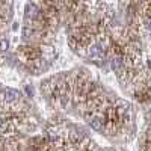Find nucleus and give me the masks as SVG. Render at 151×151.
<instances>
[{
	"instance_id": "nucleus-1",
	"label": "nucleus",
	"mask_w": 151,
	"mask_h": 151,
	"mask_svg": "<svg viewBox=\"0 0 151 151\" xmlns=\"http://www.w3.org/2000/svg\"><path fill=\"white\" fill-rule=\"evenodd\" d=\"M2 98L5 100L6 103H9V101H15V100L18 98V92L14 91V89H6V91H3Z\"/></svg>"
},
{
	"instance_id": "nucleus-2",
	"label": "nucleus",
	"mask_w": 151,
	"mask_h": 151,
	"mask_svg": "<svg viewBox=\"0 0 151 151\" xmlns=\"http://www.w3.org/2000/svg\"><path fill=\"white\" fill-rule=\"evenodd\" d=\"M89 124H91V127H92L94 130H97V132L103 130V121H100L98 118H94V119H91V121H89Z\"/></svg>"
},
{
	"instance_id": "nucleus-3",
	"label": "nucleus",
	"mask_w": 151,
	"mask_h": 151,
	"mask_svg": "<svg viewBox=\"0 0 151 151\" xmlns=\"http://www.w3.org/2000/svg\"><path fill=\"white\" fill-rule=\"evenodd\" d=\"M36 12H38V9L35 8V5H27V6H26V17H27V18H29V17L33 18V17L36 15Z\"/></svg>"
},
{
	"instance_id": "nucleus-4",
	"label": "nucleus",
	"mask_w": 151,
	"mask_h": 151,
	"mask_svg": "<svg viewBox=\"0 0 151 151\" xmlns=\"http://www.w3.org/2000/svg\"><path fill=\"white\" fill-rule=\"evenodd\" d=\"M119 67H121V60L118 58H113L112 59V68L113 70H119Z\"/></svg>"
},
{
	"instance_id": "nucleus-5",
	"label": "nucleus",
	"mask_w": 151,
	"mask_h": 151,
	"mask_svg": "<svg viewBox=\"0 0 151 151\" xmlns=\"http://www.w3.org/2000/svg\"><path fill=\"white\" fill-rule=\"evenodd\" d=\"M9 47V41L8 40H2L0 41V50H8Z\"/></svg>"
},
{
	"instance_id": "nucleus-6",
	"label": "nucleus",
	"mask_w": 151,
	"mask_h": 151,
	"mask_svg": "<svg viewBox=\"0 0 151 151\" xmlns=\"http://www.w3.org/2000/svg\"><path fill=\"white\" fill-rule=\"evenodd\" d=\"M3 130H5V122L0 119V132H3Z\"/></svg>"
},
{
	"instance_id": "nucleus-7",
	"label": "nucleus",
	"mask_w": 151,
	"mask_h": 151,
	"mask_svg": "<svg viewBox=\"0 0 151 151\" xmlns=\"http://www.w3.org/2000/svg\"><path fill=\"white\" fill-rule=\"evenodd\" d=\"M147 29L151 30V20H147Z\"/></svg>"
}]
</instances>
